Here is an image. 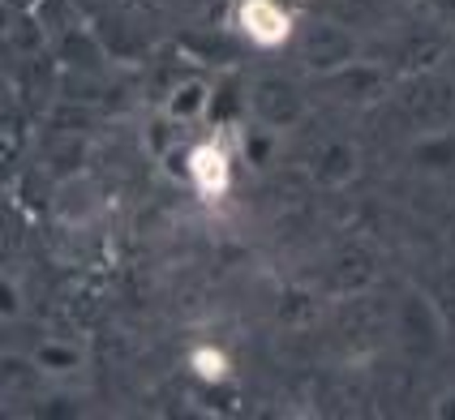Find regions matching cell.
<instances>
[{
	"instance_id": "obj_1",
	"label": "cell",
	"mask_w": 455,
	"mask_h": 420,
	"mask_svg": "<svg viewBox=\"0 0 455 420\" xmlns=\"http://www.w3.org/2000/svg\"><path fill=\"white\" fill-rule=\"evenodd\" d=\"M250 112L267 133H283V129H297L305 121L309 103H305L297 82H288V77H258L250 86Z\"/></svg>"
},
{
	"instance_id": "obj_2",
	"label": "cell",
	"mask_w": 455,
	"mask_h": 420,
	"mask_svg": "<svg viewBox=\"0 0 455 420\" xmlns=\"http://www.w3.org/2000/svg\"><path fill=\"white\" fill-rule=\"evenodd\" d=\"M297 52H301V65L314 77H327V74H335V69H348L353 60H361V56H356V39L335 22L305 26L301 39H297Z\"/></svg>"
},
{
	"instance_id": "obj_3",
	"label": "cell",
	"mask_w": 455,
	"mask_h": 420,
	"mask_svg": "<svg viewBox=\"0 0 455 420\" xmlns=\"http://www.w3.org/2000/svg\"><path fill=\"white\" fill-rule=\"evenodd\" d=\"M395 326H400V339H404V347L412 352V356H434L438 347L447 344L443 309H438L426 292H408V297L400 300Z\"/></svg>"
},
{
	"instance_id": "obj_4",
	"label": "cell",
	"mask_w": 455,
	"mask_h": 420,
	"mask_svg": "<svg viewBox=\"0 0 455 420\" xmlns=\"http://www.w3.org/2000/svg\"><path fill=\"white\" fill-rule=\"evenodd\" d=\"M236 30L253 48H283L297 35V18L283 0H241L236 4Z\"/></svg>"
},
{
	"instance_id": "obj_5",
	"label": "cell",
	"mask_w": 455,
	"mask_h": 420,
	"mask_svg": "<svg viewBox=\"0 0 455 420\" xmlns=\"http://www.w3.org/2000/svg\"><path fill=\"white\" fill-rule=\"evenodd\" d=\"M185 180H189V189L206 202L228 198V189H232V150L224 147V138L194 142L189 163H185Z\"/></svg>"
},
{
	"instance_id": "obj_6",
	"label": "cell",
	"mask_w": 455,
	"mask_h": 420,
	"mask_svg": "<svg viewBox=\"0 0 455 420\" xmlns=\"http://www.w3.org/2000/svg\"><path fill=\"white\" fill-rule=\"evenodd\" d=\"M211 107H215V86L206 82V77H180L177 86L164 95V107L159 112H168L177 124H203L211 116Z\"/></svg>"
},
{
	"instance_id": "obj_7",
	"label": "cell",
	"mask_w": 455,
	"mask_h": 420,
	"mask_svg": "<svg viewBox=\"0 0 455 420\" xmlns=\"http://www.w3.org/2000/svg\"><path fill=\"white\" fill-rule=\"evenodd\" d=\"M30 365L44 373V377H74L86 365V352L74 339H60V335H44L39 344L30 347Z\"/></svg>"
},
{
	"instance_id": "obj_8",
	"label": "cell",
	"mask_w": 455,
	"mask_h": 420,
	"mask_svg": "<svg viewBox=\"0 0 455 420\" xmlns=\"http://www.w3.org/2000/svg\"><path fill=\"white\" fill-rule=\"evenodd\" d=\"M335 99H353V103H370L382 95V74L365 60H353L348 69H335V74L318 77Z\"/></svg>"
},
{
	"instance_id": "obj_9",
	"label": "cell",
	"mask_w": 455,
	"mask_h": 420,
	"mask_svg": "<svg viewBox=\"0 0 455 420\" xmlns=\"http://www.w3.org/2000/svg\"><path fill=\"white\" fill-rule=\"evenodd\" d=\"M412 168L430 176H455V129H426L412 142Z\"/></svg>"
},
{
	"instance_id": "obj_10",
	"label": "cell",
	"mask_w": 455,
	"mask_h": 420,
	"mask_svg": "<svg viewBox=\"0 0 455 420\" xmlns=\"http://www.w3.org/2000/svg\"><path fill=\"white\" fill-rule=\"evenodd\" d=\"M353 172H356V147H348V142H327L318 150V159H314V176L323 185H344V180H353Z\"/></svg>"
},
{
	"instance_id": "obj_11",
	"label": "cell",
	"mask_w": 455,
	"mask_h": 420,
	"mask_svg": "<svg viewBox=\"0 0 455 420\" xmlns=\"http://www.w3.org/2000/svg\"><path fill=\"white\" fill-rule=\"evenodd\" d=\"M189 369H194L198 382H211V386H215V382H228V377H232V361H228L224 347L198 344L189 352Z\"/></svg>"
},
{
	"instance_id": "obj_12",
	"label": "cell",
	"mask_w": 455,
	"mask_h": 420,
	"mask_svg": "<svg viewBox=\"0 0 455 420\" xmlns=\"http://www.w3.org/2000/svg\"><path fill=\"white\" fill-rule=\"evenodd\" d=\"M430 416H434V420H455V386H451V391H443V395L434 399Z\"/></svg>"
},
{
	"instance_id": "obj_13",
	"label": "cell",
	"mask_w": 455,
	"mask_h": 420,
	"mask_svg": "<svg viewBox=\"0 0 455 420\" xmlns=\"http://www.w3.org/2000/svg\"><path fill=\"white\" fill-rule=\"evenodd\" d=\"M9 4H13L18 13H30V9H39V0H9Z\"/></svg>"
}]
</instances>
